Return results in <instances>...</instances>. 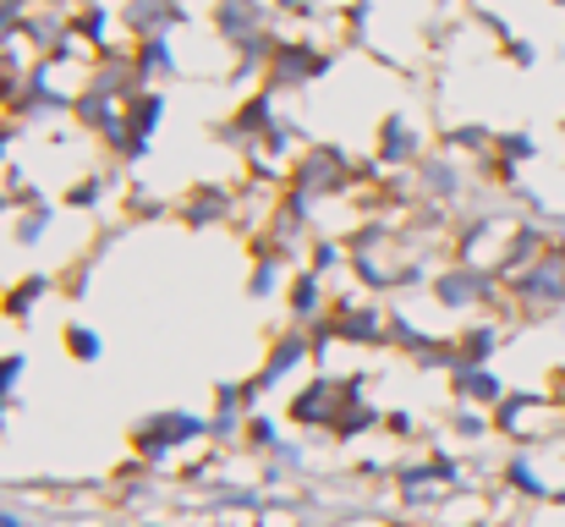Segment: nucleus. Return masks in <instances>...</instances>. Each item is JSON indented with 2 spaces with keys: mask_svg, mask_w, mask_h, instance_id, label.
<instances>
[{
  "mask_svg": "<svg viewBox=\"0 0 565 527\" xmlns=\"http://www.w3.org/2000/svg\"><path fill=\"white\" fill-rule=\"evenodd\" d=\"M565 314V253L550 242L544 259H533L522 275L505 281V308L500 319L511 325H550Z\"/></svg>",
  "mask_w": 565,
  "mask_h": 527,
  "instance_id": "1",
  "label": "nucleus"
},
{
  "mask_svg": "<svg viewBox=\"0 0 565 527\" xmlns=\"http://www.w3.org/2000/svg\"><path fill=\"white\" fill-rule=\"evenodd\" d=\"M428 297L445 308V314H461V319H483L505 308V281L489 270V264H461V259H445L428 281Z\"/></svg>",
  "mask_w": 565,
  "mask_h": 527,
  "instance_id": "2",
  "label": "nucleus"
},
{
  "mask_svg": "<svg viewBox=\"0 0 565 527\" xmlns=\"http://www.w3.org/2000/svg\"><path fill=\"white\" fill-rule=\"evenodd\" d=\"M330 72H335V44H319L313 33H280V44L264 66V88L275 99H291V94L319 88Z\"/></svg>",
  "mask_w": 565,
  "mask_h": 527,
  "instance_id": "3",
  "label": "nucleus"
},
{
  "mask_svg": "<svg viewBox=\"0 0 565 527\" xmlns=\"http://www.w3.org/2000/svg\"><path fill=\"white\" fill-rule=\"evenodd\" d=\"M494 434L511 445H550L565 440V401L550 390H505V401L494 407Z\"/></svg>",
  "mask_w": 565,
  "mask_h": 527,
  "instance_id": "4",
  "label": "nucleus"
},
{
  "mask_svg": "<svg viewBox=\"0 0 565 527\" xmlns=\"http://www.w3.org/2000/svg\"><path fill=\"white\" fill-rule=\"evenodd\" d=\"M286 187L313 198V203H330V198H347L363 187L358 176V160L341 149V144H308L291 166H286Z\"/></svg>",
  "mask_w": 565,
  "mask_h": 527,
  "instance_id": "5",
  "label": "nucleus"
},
{
  "mask_svg": "<svg viewBox=\"0 0 565 527\" xmlns=\"http://www.w3.org/2000/svg\"><path fill=\"white\" fill-rule=\"evenodd\" d=\"M198 440H209V418L182 412V407H160V412H149V418L132 423V456H138L143 467L171 462L177 451H188Z\"/></svg>",
  "mask_w": 565,
  "mask_h": 527,
  "instance_id": "6",
  "label": "nucleus"
},
{
  "mask_svg": "<svg viewBox=\"0 0 565 527\" xmlns=\"http://www.w3.org/2000/svg\"><path fill=\"white\" fill-rule=\"evenodd\" d=\"M335 347H358V351H384L390 347V303H379L369 292L335 297L330 319H324Z\"/></svg>",
  "mask_w": 565,
  "mask_h": 527,
  "instance_id": "7",
  "label": "nucleus"
},
{
  "mask_svg": "<svg viewBox=\"0 0 565 527\" xmlns=\"http://www.w3.org/2000/svg\"><path fill=\"white\" fill-rule=\"evenodd\" d=\"M171 220H182L188 231H220V225H242V187L198 176L188 192L171 203Z\"/></svg>",
  "mask_w": 565,
  "mask_h": 527,
  "instance_id": "8",
  "label": "nucleus"
},
{
  "mask_svg": "<svg viewBox=\"0 0 565 527\" xmlns=\"http://www.w3.org/2000/svg\"><path fill=\"white\" fill-rule=\"evenodd\" d=\"M280 122V99L269 94V88H253V94H242L236 99V110L214 127V138L231 149V155H242V160H253L258 155V144L269 138V127Z\"/></svg>",
  "mask_w": 565,
  "mask_h": 527,
  "instance_id": "9",
  "label": "nucleus"
},
{
  "mask_svg": "<svg viewBox=\"0 0 565 527\" xmlns=\"http://www.w3.org/2000/svg\"><path fill=\"white\" fill-rule=\"evenodd\" d=\"M434 149V138H428V127L412 116V110H384L374 127V160L379 171H417V160Z\"/></svg>",
  "mask_w": 565,
  "mask_h": 527,
  "instance_id": "10",
  "label": "nucleus"
},
{
  "mask_svg": "<svg viewBox=\"0 0 565 527\" xmlns=\"http://www.w3.org/2000/svg\"><path fill=\"white\" fill-rule=\"evenodd\" d=\"M412 181H417V203H439V209H461L467 203V192H472V166L461 160V155H450V149H428L423 160H417V171H412Z\"/></svg>",
  "mask_w": 565,
  "mask_h": 527,
  "instance_id": "11",
  "label": "nucleus"
},
{
  "mask_svg": "<svg viewBox=\"0 0 565 527\" xmlns=\"http://www.w3.org/2000/svg\"><path fill=\"white\" fill-rule=\"evenodd\" d=\"M166 116H171V94L166 88H138L127 99V149H121V166L127 171H138L154 155V138H160Z\"/></svg>",
  "mask_w": 565,
  "mask_h": 527,
  "instance_id": "12",
  "label": "nucleus"
},
{
  "mask_svg": "<svg viewBox=\"0 0 565 527\" xmlns=\"http://www.w3.org/2000/svg\"><path fill=\"white\" fill-rule=\"evenodd\" d=\"M188 22H192L188 0H116L121 44H143L154 33H182Z\"/></svg>",
  "mask_w": 565,
  "mask_h": 527,
  "instance_id": "13",
  "label": "nucleus"
},
{
  "mask_svg": "<svg viewBox=\"0 0 565 527\" xmlns=\"http://www.w3.org/2000/svg\"><path fill=\"white\" fill-rule=\"evenodd\" d=\"M72 127L88 133L99 149H110V160H121V149H127V105L121 99H105V94L83 88L72 99Z\"/></svg>",
  "mask_w": 565,
  "mask_h": 527,
  "instance_id": "14",
  "label": "nucleus"
},
{
  "mask_svg": "<svg viewBox=\"0 0 565 527\" xmlns=\"http://www.w3.org/2000/svg\"><path fill=\"white\" fill-rule=\"evenodd\" d=\"M275 17L280 11L269 0H209V28L225 50H236V44H247L258 33H275Z\"/></svg>",
  "mask_w": 565,
  "mask_h": 527,
  "instance_id": "15",
  "label": "nucleus"
},
{
  "mask_svg": "<svg viewBox=\"0 0 565 527\" xmlns=\"http://www.w3.org/2000/svg\"><path fill=\"white\" fill-rule=\"evenodd\" d=\"M313 362V336L308 330H280L275 341H269V351H264V362H258V373H253V384H258V396H275L280 384H291L302 368Z\"/></svg>",
  "mask_w": 565,
  "mask_h": 527,
  "instance_id": "16",
  "label": "nucleus"
},
{
  "mask_svg": "<svg viewBox=\"0 0 565 527\" xmlns=\"http://www.w3.org/2000/svg\"><path fill=\"white\" fill-rule=\"evenodd\" d=\"M341 407H347V390H341V379L335 373H313L308 384H297V396L286 401V418L297 423V429H335V418H341Z\"/></svg>",
  "mask_w": 565,
  "mask_h": 527,
  "instance_id": "17",
  "label": "nucleus"
},
{
  "mask_svg": "<svg viewBox=\"0 0 565 527\" xmlns=\"http://www.w3.org/2000/svg\"><path fill=\"white\" fill-rule=\"evenodd\" d=\"M138 88H149L143 77H138V61H132V44H105V50H94V61H88V94H105V99H132Z\"/></svg>",
  "mask_w": 565,
  "mask_h": 527,
  "instance_id": "18",
  "label": "nucleus"
},
{
  "mask_svg": "<svg viewBox=\"0 0 565 527\" xmlns=\"http://www.w3.org/2000/svg\"><path fill=\"white\" fill-rule=\"evenodd\" d=\"M127 166L121 160H110V166H94V171H77L66 181V192H61V209H77V214H99L110 198H121L127 192Z\"/></svg>",
  "mask_w": 565,
  "mask_h": 527,
  "instance_id": "19",
  "label": "nucleus"
},
{
  "mask_svg": "<svg viewBox=\"0 0 565 527\" xmlns=\"http://www.w3.org/2000/svg\"><path fill=\"white\" fill-rule=\"evenodd\" d=\"M511 325L505 319H467L456 336H450V368H489L500 347H505Z\"/></svg>",
  "mask_w": 565,
  "mask_h": 527,
  "instance_id": "20",
  "label": "nucleus"
},
{
  "mask_svg": "<svg viewBox=\"0 0 565 527\" xmlns=\"http://www.w3.org/2000/svg\"><path fill=\"white\" fill-rule=\"evenodd\" d=\"M286 319L297 325V330H313V325H324L330 319V308H335V297H330V281L324 275H313V270H291V286H286Z\"/></svg>",
  "mask_w": 565,
  "mask_h": 527,
  "instance_id": "21",
  "label": "nucleus"
},
{
  "mask_svg": "<svg viewBox=\"0 0 565 527\" xmlns=\"http://www.w3.org/2000/svg\"><path fill=\"white\" fill-rule=\"evenodd\" d=\"M50 297H55V275H50V270H28V275H17V281L0 292V314H6L11 325H28Z\"/></svg>",
  "mask_w": 565,
  "mask_h": 527,
  "instance_id": "22",
  "label": "nucleus"
},
{
  "mask_svg": "<svg viewBox=\"0 0 565 527\" xmlns=\"http://www.w3.org/2000/svg\"><path fill=\"white\" fill-rule=\"evenodd\" d=\"M445 384H450V401H461V407H483V412H494V407L505 401V390H511V384L494 373V362H489V368H450Z\"/></svg>",
  "mask_w": 565,
  "mask_h": 527,
  "instance_id": "23",
  "label": "nucleus"
},
{
  "mask_svg": "<svg viewBox=\"0 0 565 527\" xmlns=\"http://www.w3.org/2000/svg\"><path fill=\"white\" fill-rule=\"evenodd\" d=\"M132 61H138V77L149 88H166L182 77V50H177V33H154L143 44H132Z\"/></svg>",
  "mask_w": 565,
  "mask_h": 527,
  "instance_id": "24",
  "label": "nucleus"
},
{
  "mask_svg": "<svg viewBox=\"0 0 565 527\" xmlns=\"http://www.w3.org/2000/svg\"><path fill=\"white\" fill-rule=\"evenodd\" d=\"M0 116H6V122H17V127L28 133V127H55V122H72V105L28 83V88H22V94H17V99H11Z\"/></svg>",
  "mask_w": 565,
  "mask_h": 527,
  "instance_id": "25",
  "label": "nucleus"
},
{
  "mask_svg": "<svg viewBox=\"0 0 565 527\" xmlns=\"http://www.w3.org/2000/svg\"><path fill=\"white\" fill-rule=\"evenodd\" d=\"M286 286H291V259H280V253H253V264H247V303H275V297H286Z\"/></svg>",
  "mask_w": 565,
  "mask_h": 527,
  "instance_id": "26",
  "label": "nucleus"
},
{
  "mask_svg": "<svg viewBox=\"0 0 565 527\" xmlns=\"http://www.w3.org/2000/svg\"><path fill=\"white\" fill-rule=\"evenodd\" d=\"M72 33H77V44H83V50H105V44H121V28H116V6H94V0H83V6L72 11Z\"/></svg>",
  "mask_w": 565,
  "mask_h": 527,
  "instance_id": "27",
  "label": "nucleus"
},
{
  "mask_svg": "<svg viewBox=\"0 0 565 527\" xmlns=\"http://www.w3.org/2000/svg\"><path fill=\"white\" fill-rule=\"evenodd\" d=\"M55 220H61V203H55V198H50V203H33V209H17V214H11V242H17L22 253H39V247L50 242Z\"/></svg>",
  "mask_w": 565,
  "mask_h": 527,
  "instance_id": "28",
  "label": "nucleus"
},
{
  "mask_svg": "<svg viewBox=\"0 0 565 527\" xmlns=\"http://www.w3.org/2000/svg\"><path fill=\"white\" fill-rule=\"evenodd\" d=\"M439 149H450V155H461V160L472 166V160H483V155L494 149V127H483V122H456V127H445Z\"/></svg>",
  "mask_w": 565,
  "mask_h": 527,
  "instance_id": "29",
  "label": "nucleus"
},
{
  "mask_svg": "<svg viewBox=\"0 0 565 527\" xmlns=\"http://www.w3.org/2000/svg\"><path fill=\"white\" fill-rule=\"evenodd\" d=\"M494 155H500L505 166L527 171V166L544 155V144H539V133H533V127H505V133H494Z\"/></svg>",
  "mask_w": 565,
  "mask_h": 527,
  "instance_id": "30",
  "label": "nucleus"
},
{
  "mask_svg": "<svg viewBox=\"0 0 565 527\" xmlns=\"http://www.w3.org/2000/svg\"><path fill=\"white\" fill-rule=\"evenodd\" d=\"M121 214H127V220H171V198L149 192V181L132 176L127 192H121Z\"/></svg>",
  "mask_w": 565,
  "mask_h": 527,
  "instance_id": "31",
  "label": "nucleus"
},
{
  "mask_svg": "<svg viewBox=\"0 0 565 527\" xmlns=\"http://www.w3.org/2000/svg\"><path fill=\"white\" fill-rule=\"evenodd\" d=\"M445 429H450L456 440H467V445H483V440H494V412L450 401V418H445Z\"/></svg>",
  "mask_w": 565,
  "mask_h": 527,
  "instance_id": "32",
  "label": "nucleus"
},
{
  "mask_svg": "<svg viewBox=\"0 0 565 527\" xmlns=\"http://www.w3.org/2000/svg\"><path fill=\"white\" fill-rule=\"evenodd\" d=\"M302 270H313V275H341L347 270V242L341 236H330V231H319L313 242H308V253H302Z\"/></svg>",
  "mask_w": 565,
  "mask_h": 527,
  "instance_id": "33",
  "label": "nucleus"
},
{
  "mask_svg": "<svg viewBox=\"0 0 565 527\" xmlns=\"http://www.w3.org/2000/svg\"><path fill=\"white\" fill-rule=\"evenodd\" d=\"M61 351H66L72 362H83V368H88V362H99V357H105V336H99L88 319H72V325L61 330Z\"/></svg>",
  "mask_w": 565,
  "mask_h": 527,
  "instance_id": "34",
  "label": "nucleus"
},
{
  "mask_svg": "<svg viewBox=\"0 0 565 527\" xmlns=\"http://www.w3.org/2000/svg\"><path fill=\"white\" fill-rule=\"evenodd\" d=\"M280 440H286V434H280V423H275L264 407H258V412H247V429H242V445H247V451H264V456H269Z\"/></svg>",
  "mask_w": 565,
  "mask_h": 527,
  "instance_id": "35",
  "label": "nucleus"
},
{
  "mask_svg": "<svg viewBox=\"0 0 565 527\" xmlns=\"http://www.w3.org/2000/svg\"><path fill=\"white\" fill-rule=\"evenodd\" d=\"M22 373H28V357H22V351H0V407H6V412H11V401H17Z\"/></svg>",
  "mask_w": 565,
  "mask_h": 527,
  "instance_id": "36",
  "label": "nucleus"
},
{
  "mask_svg": "<svg viewBox=\"0 0 565 527\" xmlns=\"http://www.w3.org/2000/svg\"><path fill=\"white\" fill-rule=\"evenodd\" d=\"M500 50H505V61H511L516 72H533V66H539V44H533V39H522V33H511Z\"/></svg>",
  "mask_w": 565,
  "mask_h": 527,
  "instance_id": "37",
  "label": "nucleus"
},
{
  "mask_svg": "<svg viewBox=\"0 0 565 527\" xmlns=\"http://www.w3.org/2000/svg\"><path fill=\"white\" fill-rule=\"evenodd\" d=\"M280 17H297V22H313L319 11H324V0H269Z\"/></svg>",
  "mask_w": 565,
  "mask_h": 527,
  "instance_id": "38",
  "label": "nucleus"
},
{
  "mask_svg": "<svg viewBox=\"0 0 565 527\" xmlns=\"http://www.w3.org/2000/svg\"><path fill=\"white\" fill-rule=\"evenodd\" d=\"M384 434H395V440H412V434H417V423H412V412H401V407H390V412H384Z\"/></svg>",
  "mask_w": 565,
  "mask_h": 527,
  "instance_id": "39",
  "label": "nucleus"
},
{
  "mask_svg": "<svg viewBox=\"0 0 565 527\" xmlns=\"http://www.w3.org/2000/svg\"><path fill=\"white\" fill-rule=\"evenodd\" d=\"M17 144H22V127H17V122H6V116H0V171H6V160H11V155H17Z\"/></svg>",
  "mask_w": 565,
  "mask_h": 527,
  "instance_id": "40",
  "label": "nucleus"
},
{
  "mask_svg": "<svg viewBox=\"0 0 565 527\" xmlns=\"http://www.w3.org/2000/svg\"><path fill=\"white\" fill-rule=\"evenodd\" d=\"M11 214V198H6V181H0V220Z\"/></svg>",
  "mask_w": 565,
  "mask_h": 527,
  "instance_id": "41",
  "label": "nucleus"
},
{
  "mask_svg": "<svg viewBox=\"0 0 565 527\" xmlns=\"http://www.w3.org/2000/svg\"><path fill=\"white\" fill-rule=\"evenodd\" d=\"M434 6H439V11H456V6H467V0H434Z\"/></svg>",
  "mask_w": 565,
  "mask_h": 527,
  "instance_id": "42",
  "label": "nucleus"
},
{
  "mask_svg": "<svg viewBox=\"0 0 565 527\" xmlns=\"http://www.w3.org/2000/svg\"><path fill=\"white\" fill-rule=\"evenodd\" d=\"M77 6H83V0H77ZM94 6H116V0H94Z\"/></svg>",
  "mask_w": 565,
  "mask_h": 527,
  "instance_id": "43",
  "label": "nucleus"
},
{
  "mask_svg": "<svg viewBox=\"0 0 565 527\" xmlns=\"http://www.w3.org/2000/svg\"><path fill=\"white\" fill-rule=\"evenodd\" d=\"M138 527H166V523H138Z\"/></svg>",
  "mask_w": 565,
  "mask_h": 527,
  "instance_id": "44",
  "label": "nucleus"
},
{
  "mask_svg": "<svg viewBox=\"0 0 565 527\" xmlns=\"http://www.w3.org/2000/svg\"><path fill=\"white\" fill-rule=\"evenodd\" d=\"M550 6H561V11H565V0H550Z\"/></svg>",
  "mask_w": 565,
  "mask_h": 527,
  "instance_id": "45",
  "label": "nucleus"
},
{
  "mask_svg": "<svg viewBox=\"0 0 565 527\" xmlns=\"http://www.w3.org/2000/svg\"><path fill=\"white\" fill-rule=\"evenodd\" d=\"M561 133H565V122H561Z\"/></svg>",
  "mask_w": 565,
  "mask_h": 527,
  "instance_id": "46",
  "label": "nucleus"
}]
</instances>
